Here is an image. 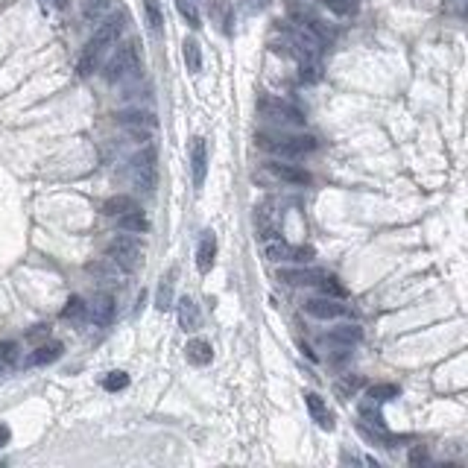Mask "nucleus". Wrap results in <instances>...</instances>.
Wrapping results in <instances>:
<instances>
[{
    "mask_svg": "<svg viewBox=\"0 0 468 468\" xmlns=\"http://www.w3.org/2000/svg\"><path fill=\"white\" fill-rule=\"evenodd\" d=\"M305 407L310 413L313 422L322 428V430H334V413L328 410L325 398L322 396H316V392H305Z\"/></svg>",
    "mask_w": 468,
    "mask_h": 468,
    "instance_id": "11",
    "label": "nucleus"
},
{
    "mask_svg": "<svg viewBox=\"0 0 468 468\" xmlns=\"http://www.w3.org/2000/svg\"><path fill=\"white\" fill-rule=\"evenodd\" d=\"M334 15H354V0H319Z\"/></svg>",
    "mask_w": 468,
    "mask_h": 468,
    "instance_id": "31",
    "label": "nucleus"
},
{
    "mask_svg": "<svg viewBox=\"0 0 468 468\" xmlns=\"http://www.w3.org/2000/svg\"><path fill=\"white\" fill-rule=\"evenodd\" d=\"M305 313L313 319H339L349 313V308L339 305V299H331V295H316V299L305 302Z\"/></svg>",
    "mask_w": 468,
    "mask_h": 468,
    "instance_id": "7",
    "label": "nucleus"
},
{
    "mask_svg": "<svg viewBox=\"0 0 468 468\" xmlns=\"http://www.w3.org/2000/svg\"><path fill=\"white\" fill-rule=\"evenodd\" d=\"M156 308L158 310H170V308H173V273H170L167 278H161L158 295H156Z\"/></svg>",
    "mask_w": 468,
    "mask_h": 468,
    "instance_id": "23",
    "label": "nucleus"
},
{
    "mask_svg": "<svg viewBox=\"0 0 468 468\" xmlns=\"http://www.w3.org/2000/svg\"><path fill=\"white\" fill-rule=\"evenodd\" d=\"M120 33H123V15H109L100 27H97L94 38L88 41V47H85L82 56H80V77H88V73H94L100 56L109 50L111 44H117Z\"/></svg>",
    "mask_w": 468,
    "mask_h": 468,
    "instance_id": "1",
    "label": "nucleus"
},
{
    "mask_svg": "<svg viewBox=\"0 0 468 468\" xmlns=\"http://www.w3.org/2000/svg\"><path fill=\"white\" fill-rule=\"evenodd\" d=\"M182 56H185V65H187L190 73L202 70V47H200V41H196V38H187L182 44Z\"/></svg>",
    "mask_w": 468,
    "mask_h": 468,
    "instance_id": "20",
    "label": "nucleus"
},
{
    "mask_svg": "<svg viewBox=\"0 0 468 468\" xmlns=\"http://www.w3.org/2000/svg\"><path fill=\"white\" fill-rule=\"evenodd\" d=\"M138 62H141V47H138V41L120 44L117 50L111 53V59L106 62V67H103V80H106L109 85H114V82H120V80H126L129 73L138 67Z\"/></svg>",
    "mask_w": 468,
    "mask_h": 468,
    "instance_id": "2",
    "label": "nucleus"
},
{
    "mask_svg": "<svg viewBox=\"0 0 468 468\" xmlns=\"http://www.w3.org/2000/svg\"><path fill=\"white\" fill-rule=\"evenodd\" d=\"M117 123H123L126 129H156L158 126V117L146 109H129V111H120Z\"/></svg>",
    "mask_w": 468,
    "mask_h": 468,
    "instance_id": "13",
    "label": "nucleus"
},
{
    "mask_svg": "<svg viewBox=\"0 0 468 468\" xmlns=\"http://www.w3.org/2000/svg\"><path fill=\"white\" fill-rule=\"evenodd\" d=\"M316 284L322 287V293H325V295H331V299H342V295H346V287H339L334 276H319V281H316Z\"/></svg>",
    "mask_w": 468,
    "mask_h": 468,
    "instance_id": "29",
    "label": "nucleus"
},
{
    "mask_svg": "<svg viewBox=\"0 0 468 468\" xmlns=\"http://www.w3.org/2000/svg\"><path fill=\"white\" fill-rule=\"evenodd\" d=\"M9 439H12V430H9V425H0V448H4V445H9Z\"/></svg>",
    "mask_w": 468,
    "mask_h": 468,
    "instance_id": "35",
    "label": "nucleus"
},
{
    "mask_svg": "<svg viewBox=\"0 0 468 468\" xmlns=\"http://www.w3.org/2000/svg\"><path fill=\"white\" fill-rule=\"evenodd\" d=\"M106 255L111 258V261H117L126 273H132L135 269V263H138V258H141V243L135 240V237H129V234H117V237H111V243L106 246Z\"/></svg>",
    "mask_w": 468,
    "mask_h": 468,
    "instance_id": "4",
    "label": "nucleus"
},
{
    "mask_svg": "<svg viewBox=\"0 0 468 468\" xmlns=\"http://www.w3.org/2000/svg\"><path fill=\"white\" fill-rule=\"evenodd\" d=\"M156 158H158L156 146L143 143V150H141V153H135L129 164H132V170H156Z\"/></svg>",
    "mask_w": 468,
    "mask_h": 468,
    "instance_id": "22",
    "label": "nucleus"
},
{
    "mask_svg": "<svg viewBox=\"0 0 468 468\" xmlns=\"http://www.w3.org/2000/svg\"><path fill=\"white\" fill-rule=\"evenodd\" d=\"M190 173H193L196 187L205 185V173H208V143H205V138H193V143H190Z\"/></svg>",
    "mask_w": 468,
    "mask_h": 468,
    "instance_id": "9",
    "label": "nucleus"
},
{
    "mask_svg": "<svg viewBox=\"0 0 468 468\" xmlns=\"http://www.w3.org/2000/svg\"><path fill=\"white\" fill-rule=\"evenodd\" d=\"M62 316H65V319H85V316H88L85 299H80V295H70L67 305H65V310H62Z\"/></svg>",
    "mask_w": 468,
    "mask_h": 468,
    "instance_id": "28",
    "label": "nucleus"
},
{
    "mask_svg": "<svg viewBox=\"0 0 468 468\" xmlns=\"http://www.w3.org/2000/svg\"><path fill=\"white\" fill-rule=\"evenodd\" d=\"M214 258H217V237H214V232H205L200 237V246H196V269L202 276H208L214 269Z\"/></svg>",
    "mask_w": 468,
    "mask_h": 468,
    "instance_id": "12",
    "label": "nucleus"
},
{
    "mask_svg": "<svg viewBox=\"0 0 468 468\" xmlns=\"http://www.w3.org/2000/svg\"><path fill=\"white\" fill-rule=\"evenodd\" d=\"M357 389H360V378L346 375V378H342V381L337 383V396H339V398H349L352 392H357Z\"/></svg>",
    "mask_w": 468,
    "mask_h": 468,
    "instance_id": "34",
    "label": "nucleus"
},
{
    "mask_svg": "<svg viewBox=\"0 0 468 468\" xmlns=\"http://www.w3.org/2000/svg\"><path fill=\"white\" fill-rule=\"evenodd\" d=\"M261 111H263V117L281 123V126H302V123H305V117H302L299 109H293L287 103H278V100H263L261 103Z\"/></svg>",
    "mask_w": 468,
    "mask_h": 468,
    "instance_id": "6",
    "label": "nucleus"
},
{
    "mask_svg": "<svg viewBox=\"0 0 468 468\" xmlns=\"http://www.w3.org/2000/svg\"><path fill=\"white\" fill-rule=\"evenodd\" d=\"M59 354H62V346H59V342H50V346L36 349V354L30 357V363H33V366H44V363H53Z\"/></svg>",
    "mask_w": 468,
    "mask_h": 468,
    "instance_id": "27",
    "label": "nucleus"
},
{
    "mask_svg": "<svg viewBox=\"0 0 468 468\" xmlns=\"http://www.w3.org/2000/svg\"><path fill=\"white\" fill-rule=\"evenodd\" d=\"M263 173L273 179V182H281V185H308L310 182V173L308 170H302V167H295V164H290V161H269V164H263Z\"/></svg>",
    "mask_w": 468,
    "mask_h": 468,
    "instance_id": "5",
    "label": "nucleus"
},
{
    "mask_svg": "<svg viewBox=\"0 0 468 468\" xmlns=\"http://www.w3.org/2000/svg\"><path fill=\"white\" fill-rule=\"evenodd\" d=\"M143 9H146V23H150V30L158 36L164 30V12L158 6V0H143Z\"/></svg>",
    "mask_w": 468,
    "mask_h": 468,
    "instance_id": "24",
    "label": "nucleus"
},
{
    "mask_svg": "<svg viewBox=\"0 0 468 468\" xmlns=\"http://www.w3.org/2000/svg\"><path fill=\"white\" fill-rule=\"evenodd\" d=\"M103 386L109 392H117V389H126L129 386V375L126 372H109V378L103 381Z\"/></svg>",
    "mask_w": 468,
    "mask_h": 468,
    "instance_id": "33",
    "label": "nucleus"
},
{
    "mask_svg": "<svg viewBox=\"0 0 468 468\" xmlns=\"http://www.w3.org/2000/svg\"><path fill=\"white\" fill-rule=\"evenodd\" d=\"M176 9L187 21L190 30H200L202 27V18H200V9H196V0H176Z\"/></svg>",
    "mask_w": 468,
    "mask_h": 468,
    "instance_id": "21",
    "label": "nucleus"
},
{
    "mask_svg": "<svg viewBox=\"0 0 468 468\" xmlns=\"http://www.w3.org/2000/svg\"><path fill=\"white\" fill-rule=\"evenodd\" d=\"M18 354H21V346H18V342H12V339L0 342V363L15 366V363H18Z\"/></svg>",
    "mask_w": 468,
    "mask_h": 468,
    "instance_id": "30",
    "label": "nucleus"
},
{
    "mask_svg": "<svg viewBox=\"0 0 468 468\" xmlns=\"http://www.w3.org/2000/svg\"><path fill=\"white\" fill-rule=\"evenodd\" d=\"M258 141H261L263 150H269V153L278 156V158H299V156L316 150V138H310V135H284V138L261 135Z\"/></svg>",
    "mask_w": 468,
    "mask_h": 468,
    "instance_id": "3",
    "label": "nucleus"
},
{
    "mask_svg": "<svg viewBox=\"0 0 468 468\" xmlns=\"http://www.w3.org/2000/svg\"><path fill=\"white\" fill-rule=\"evenodd\" d=\"M200 322H202V316H200V308H196V302L193 299H179V325H182V331H196L200 328Z\"/></svg>",
    "mask_w": 468,
    "mask_h": 468,
    "instance_id": "18",
    "label": "nucleus"
},
{
    "mask_svg": "<svg viewBox=\"0 0 468 468\" xmlns=\"http://www.w3.org/2000/svg\"><path fill=\"white\" fill-rule=\"evenodd\" d=\"M85 273H91L97 281H109V284H114V281H120L123 276H126V269H123L117 261H111V258L106 255V258H97V261L85 263Z\"/></svg>",
    "mask_w": 468,
    "mask_h": 468,
    "instance_id": "10",
    "label": "nucleus"
},
{
    "mask_svg": "<svg viewBox=\"0 0 468 468\" xmlns=\"http://www.w3.org/2000/svg\"><path fill=\"white\" fill-rule=\"evenodd\" d=\"M396 396H398V386L396 383H378V386H372V389L366 392V398L375 401V404H383V401L396 398Z\"/></svg>",
    "mask_w": 468,
    "mask_h": 468,
    "instance_id": "25",
    "label": "nucleus"
},
{
    "mask_svg": "<svg viewBox=\"0 0 468 468\" xmlns=\"http://www.w3.org/2000/svg\"><path fill=\"white\" fill-rule=\"evenodd\" d=\"M325 339H331V342H346V346H352V342L360 339V328H357V325H339V328H334Z\"/></svg>",
    "mask_w": 468,
    "mask_h": 468,
    "instance_id": "26",
    "label": "nucleus"
},
{
    "mask_svg": "<svg viewBox=\"0 0 468 468\" xmlns=\"http://www.w3.org/2000/svg\"><path fill=\"white\" fill-rule=\"evenodd\" d=\"M266 258L308 263V261H313V249H308V246H290V243H266Z\"/></svg>",
    "mask_w": 468,
    "mask_h": 468,
    "instance_id": "8",
    "label": "nucleus"
},
{
    "mask_svg": "<svg viewBox=\"0 0 468 468\" xmlns=\"http://www.w3.org/2000/svg\"><path fill=\"white\" fill-rule=\"evenodd\" d=\"M278 278L293 287H310L319 281V273H313V269H281Z\"/></svg>",
    "mask_w": 468,
    "mask_h": 468,
    "instance_id": "19",
    "label": "nucleus"
},
{
    "mask_svg": "<svg viewBox=\"0 0 468 468\" xmlns=\"http://www.w3.org/2000/svg\"><path fill=\"white\" fill-rule=\"evenodd\" d=\"M135 208H141L138 200H135V196H126V193L109 196V200L103 202V214H106V217H120V214H129V211H135Z\"/></svg>",
    "mask_w": 468,
    "mask_h": 468,
    "instance_id": "17",
    "label": "nucleus"
},
{
    "mask_svg": "<svg viewBox=\"0 0 468 468\" xmlns=\"http://www.w3.org/2000/svg\"><path fill=\"white\" fill-rule=\"evenodd\" d=\"M114 219H117V229H120V232H129V234H143L146 229H150V219L143 217L141 208H135V211H129V214H120V217H114Z\"/></svg>",
    "mask_w": 468,
    "mask_h": 468,
    "instance_id": "16",
    "label": "nucleus"
},
{
    "mask_svg": "<svg viewBox=\"0 0 468 468\" xmlns=\"http://www.w3.org/2000/svg\"><path fill=\"white\" fill-rule=\"evenodd\" d=\"M185 357H187V363H193V366H208V363L214 360V349H211V342H208V339L196 337V339L187 342Z\"/></svg>",
    "mask_w": 468,
    "mask_h": 468,
    "instance_id": "15",
    "label": "nucleus"
},
{
    "mask_svg": "<svg viewBox=\"0 0 468 468\" xmlns=\"http://www.w3.org/2000/svg\"><path fill=\"white\" fill-rule=\"evenodd\" d=\"M88 316L94 319L97 325H109L114 319V295H109V293L97 295V299L88 305Z\"/></svg>",
    "mask_w": 468,
    "mask_h": 468,
    "instance_id": "14",
    "label": "nucleus"
},
{
    "mask_svg": "<svg viewBox=\"0 0 468 468\" xmlns=\"http://www.w3.org/2000/svg\"><path fill=\"white\" fill-rule=\"evenodd\" d=\"M82 6H85V15H88V18H100V15L109 12L111 0H82Z\"/></svg>",
    "mask_w": 468,
    "mask_h": 468,
    "instance_id": "32",
    "label": "nucleus"
}]
</instances>
